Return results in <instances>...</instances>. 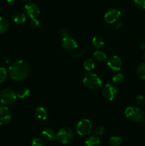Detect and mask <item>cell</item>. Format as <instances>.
I'll return each mask as SVG.
<instances>
[{
    "instance_id": "obj_26",
    "label": "cell",
    "mask_w": 145,
    "mask_h": 146,
    "mask_svg": "<svg viewBox=\"0 0 145 146\" xmlns=\"http://www.w3.org/2000/svg\"><path fill=\"white\" fill-rule=\"evenodd\" d=\"M7 77V69L4 67H0V83H3Z\"/></svg>"
},
{
    "instance_id": "obj_18",
    "label": "cell",
    "mask_w": 145,
    "mask_h": 146,
    "mask_svg": "<svg viewBox=\"0 0 145 146\" xmlns=\"http://www.w3.org/2000/svg\"><path fill=\"white\" fill-rule=\"evenodd\" d=\"M136 74L142 80L145 81V62L139 64L136 67Z\"/></svg>"
},
{
    "instance_id": "obj_22",
    "label": "cell",
    "mask_w": 145,
    "mask_h": 146,
    "mask_svg": "<svg viewBox=\"0 0 145 146\" xmlns=\"http://www.w3.org/2000/svg\"><path fill=\"white\" fill-rule=\"evenodd\" d=\"M93 56L95 59L98 61H104L106 60L107 56L105 53L102 51H96L93 53Z\"/></svg>"
},
{
    "instance_id": "obj_25",
    "label": "cell",
    "mask_w": 145,
    "mask_h": 146,
    "mask_svg": "<svg viewBox=\"0 0 145 146\" xmlns=\"http://www.w3.org/2000/svg\"><path fill=\"white\" fill-rule=\"evenodd\" d=\"M31 146H45L44 140L40 138H34L31 142Z\"/></svg>"
},
{
    "instance_id": "obj_24",
    "label": "cell",
    "mask_w": 145,
    "mask_h": 146,
    "mask_svg": "<svg viewBox=\"0 0 145 146\" xmlns=\"http://www.w3.org/2000/svg\"><path fill=\"white\" fill-rule=\"evenodd\" d=\"M125 79V76L121 73H117L112 76V81L115 84H119L122 83Z\"/></svg>"
},
{
    "instance_id": "obj_19",
    "label": "cell",
    "mask_w": 145,
    "mask_h": 146,
    "mask_svg": "<svg viewBox=\"0 0 145 146\" xmlns=\"http://www.w3.org/2000/svg\"><path fill=\"white\" fill-rule=\"evenodd\" d=\"M92 45L96 48H102L104 45H105V41L103 38L100 36H95L92 38Z\"/></svg>"
},
{
    "instance_id": "obj_14",
    "label": "cell",
    "mask_w": 145,
    "mask_h": 146,
    "mask_svg": "<svg viewBox=\"0 0 145 146\" xmlns=\"http://www.w3.org/2000/svg\"><path fill=\"white\" fill-rule=\"evenodd\" d=\"M100 140L97 135H92L87 138L85 141V146H100Z\"/></svg>"
},
{
    "instance_id": "obj_34",
    "label": "cell",
    "mask_w": 145,
    "mask_h": 146,
    "mask_svg": "<svg viewBox=\"0 0 145 146\" xmlns=\"http://www.w3.org/2000/svg\"><path fill=\"white\" fill-rule=\"evenodd\" d=\"M121 24H122V23H119V24H117V25L116 26V29H117V28H119V27H120V25Z\"/></svg>"
},
{
    "instance_id": "obj_10",
    "label": "cell",
    "mask_w": 145,
    "mask_h": 146,
    "mask_svg": "<svg viewBox=\"0 0 145 146\" xmlns=\"http://www.w3.org/2000/svg\"><path fill=\"white\" fill-rule=\"evenodd\" d=\"M62 46L65 51H73L78 48V43L74 38L71 37H65L63 38L62 39Z\"/></svg>"
},
{
    "instance_id": "obj_17",
    "label": "cell",
    "mask_w": 145,
    "mask_h": 146,
    "mask_svg": "<svg viewBox=\"0 0 145 146\" xmlns=\"http://www.w3.org/2000/svg\"><path fill=\"white\" fill-rule=\"evenodd\" d=\"M83 67L88 71H90L93 69L95 67V63L94 59H92V58H88L85 59V61L83 63Z\"/></svg>"
},
{
    "instance_id": "obj_29",
    "label": "cell",
    "mask_w": 145,
    "mask_h": 146,
    "mask_svg": "<svg viewBox=\"0 0 145 146\" xmlns=\"http://www.w3.org/2000/svg\"><path fill=\"white\" fill-rule=\"evenodd\" d=\"M70 34H71V32H70L69 29H68L66 28L62 29L61 30V31H60V34L62 36V38H65V37L70 36Z\"/></svg>"
},
{
    "instance_id": "obj_21",
    "label": "cell",
    "mask_w": 145,
    "mask_h": 146,
    "mask_svg": "<svg viewBox=\"0 0 145 146\" xmlns=\"http://www.w3.org/2000/svg\"><path fill=\"white\" fill-rule=\"evenodd\" d=\"M30 96V90L26 88H20L17 93V96L21 99L27 98Z\"/></svg>"
},
{
    "instance_id": "obj_4",
    "label": "cell",
    "mask_w": 145,
    "mask_h": 146,
    "mask_svg": "<svg viewBox=\"0 0 145 146\" xmlns=\"http://www.w3.org/2000/svg\"><path fill=\"white\" fill-rule=\"evenodd\" d=\"M73 138V131L68 127H65L60 130L56 134V140L61 143L68 144L71 142Z\"/></svg>"
},
{
    "instance_id": "obj_16",
    "label": "cell",
    "mask_w": 145,
    "mask_h": 146,
    "mask_svg": "<svg viewBox=\"0 0 145 146\" xmlns=\"http://www.w3.org/2000/svg\"><path fill=\"white\" fill-rule=\"evenodd\" d=\"M26 19V15L21 11H17L15 12L12 16V20L14 22L16 23V24H23L25 22Z\"/></svg>"
},
{
    "instance_id": "obj_5",
    "label": "cell",
    "mask_w": 145,
    "mask_h": 146,
    "mask_svg": "<svg viewBox=\"0 0 145 146\" xmlns=\"http://www.w3.org/2000/svg\"><path fill=\"white\" fill-rule=\"evenodd\" d=\"M17 95L11 88H4L0 92V101L4 105H11L16 101Z\"/></svg>"
},
{
    "instance_id": "obj_27",
    "label": "cell",
    "mask_w": 145,
    "mask_h": 146,
    "mask_svg": "<svg viewBox=\"0 0 145 146\" xmlns=\"http://www.w3.org/2000/svg\"><path fill=\"white\" fill-rule=\"evenodd\" d=\"M135 6L140 9H145V0H134Z\"/></svg>"
},
{
    "instance_id": "obj_13",
    "label": "cell",
    "mask_w": 145,
    "mask_h": 146,
    "mask_svg": "<svg viewBox=\"0 0 145 146\" xmlns=\"http://www.w3.org/2000/svg\"><path fill=\"white\" fill-rule=\"evenodd\" d=\"M41 135L44 137L45 139L50 141H53L56 139V135L53 130L50 128H45L41 132Z\"/></svg>"
},
{
    "instance_id": "obj_2",
    "label": "cell",
    "mask_w": 145,
    "mask_h": 146,
    "mask_svg": "<svg viewBox=\"0 0 145 146\" xmlns=\"http://www.w3.org/2000/svg\"><path fill=\"white\" fill-rule=\"evenodd\" d=\"M83 84L88 88L92 90L98 89L102 85V79L94 73H87L85 74L82 80Z\"/></svg>"
},
{
    "instance_id": "obj_35",
    "label": "cell",
    "mask_w": 145,
    "mask_h": 146,
    "mask_svg": "<svg viewBox=\"0 0 145 146\" xmlns=\"http://www.w3.org/2000/svg\"><path fill=\"white\" fill-rule=\"evenodd\" d=\"M15 1V0H7V2H9V3L13 2V1Z\"/></svg>"
},
{
    "instance_id": "obj_37",
    "label": "cell",
    "mask_w": 145,
    "mask_h": 146,
    "mask_svg": "<svg viewBox=\"0 0 145 146\" xmlns=\"http://www.w3.org/2000/svg\"><path fill=\"white\" fill-rule=\"evenodd\" d=\"M143 58H144V62H145V52H144V56H143Z\"/></svg>"
},
{
    "instance_id": "obj_33",
    "label": "cell",
    "mask_w": 145,
    "mask_h": 146,
    "mask_svg": "<svg viewBox=\"0 0 145 146\" xmlns=\"http://www.w3.org/2000/svg\"><path fill=\"white\" fill-rule=\"evenodd\" d=\"M140 48H142V49H145V40H144V41H142V43H141Z\"/></svg>"
},
{
    "instance_id": "obj_11",
    "label": "cell",
    "mask_w": 145,
    "mask_h": 146,
    "mask_svg": "<svg viewBox=\"0 0 145 146\" xmlns=\"http://www.w3.org/2000/svg\"><path fill=\"white\" fill-rule=\"evenodd\" d=\"M26 12L27 15L32 19H37V17L40 14V9L38 6L34 3L28 4L24 7Z\"/></svg>"
},
{
    "instance_id": "obj_1",
    "label": "cell",
    "mask_w": 145,
    "mask_h": 146,
    "mask_svg": "<svg viewBox=\"0 0 145 146\" xmlns=\"http://www.w3.org/2000/svg\"><path fill=\"white\" fill-rule=\"evenodd\" d=\"M9 73L10 77L14 81H23L29 76V65L23 60H18L9 67Z\"/></svg>"
},
{
    "instance_id": "obj_12",
    "label": "cell",
    "mask_w": 145,
    "mask_h": 146,
    "mask_svg": "<svg viewBox=\"0 0 145 146\" xmlns=\"http://www.w3.org/2000/svg\"><path fill=\"white\" fill-rule=\"evenodd\" d=\"M11 119V113L7 107L0 106V125H6Z\"/></svg>"
},
{
    "instance_id": "obj_28",
    "label": "cell",
    "mask_w": 145,
    "mask_h": 146,
    "mask_svg": "<svg viewBox=\"0 0 145 146\" xmlns=\"http://www.w3.org/2000/svg\"><path fill=\"white\" fill-rule=\"evenodd\" d=\"M104 132H105V128L102 125H98V126L96 127L95 130V135L97 136H101L104 134Z\"/></svg>"
},
{
    "instance_id": "obj_36",
    "label": "cell",
    "mask_w": 145,
    "mask_h": 146,
    "mask_svg": "<svg viewBox=\"0 0 145 146\" xmlns=\"http://www.w3.org/2000/svg\"><path fill=\"white\" fill-rule=\"evenodd\" d=\"M22 1H24V2H28V1H31V0H21Z\"/></svg>"
},
{
    "instance_id": "obj_31",
    "label": "cell",
    "mask_w": 145,
    "mask_h": 146,
    "mask_svg": "<svg viewBox=\"0 0 145 146\" xmlns=\"http://www.w3.org/2000/svg\"><path fill=\"white\" fill-rule=\"evenodd\" d=\"M30 24H31V27H33V28H36L39 26V21L37 19H32Z\"/></svg>"
},
{
    "instance_id": "obj_3",
    "label": "cell",
    "mask_w": 145,
    "mask_h": 146,
    "mask_svg": "<svg viewBox=\"0 0 145 146\" xmlns=\"http://www.w3.org/2000/svg\"><path fill=\"white\" fill-rule=\"evenodd\" d=\"M125 114L127 118L134 122L142 121L144 116V113L142 108L136 106H129L125 109Z\"/></svg>"
},
{
    "instance_id": "obj_32",
    "label": "cell",
    "mask_w": 145,
    "mask_h": 146,
    "mask_svg": "<svg viewBox=\"0 0 145 146\" xmlns=\"http://www.w3.org/2000/svg\"><path fill=\"white\" fill-rule=\"evenodd\" d=\"M85 53V50L82 49V50H80V51H79L78 52H76V53H74V54H72V57H73V58H78V57H80L81 56H82V54Z\"/></svg>"
},
{
    "instance_id": "obj_30",
    "label": "cell",
    "mask_w": 145,
    "mask_h": 146,
    "mask_svg": "<svg viewBox=\"0 0 145 146\" xmlns=\"http://www.w3.org/2000/svg\"><path fill=\"white\" fill-rule=\"evenodd\" d=\"M135 101H136V104H138L139 105H143L144 104H145V98L143 96L138 95L135 98Z\"/></svg>"
},
{
    "instance_id": "obj_20",
    "label": "cell",
    "mask_w": 145,
    "mask_h": 146,
    "mask_svg": "<svg viewBox=\"0 0 145 146\" xmlns=\"http://www.w3.org/2000/svg\"><path fill=\"white\" fill-rule=\"evenodd\" d=\"M9 29V22L4 17H0V34L5 33Z\"/></svg>"
},
{
    "instance_id": "obj_9",
    "label": "cell",
    "mask_w": 145,
    "mask_h": 146,
    "mask_svg": "<svg viewBox=\"0 0 145 146\" xmlns=\"http://www.w3.org/2000/svg\"><path fill=\"white\" fill-rule=\"evenodd\" d=\"M121 15H122V14H121V11L119 10L116 9H109V11L105 13L104 19L107 23L112 24V23L116 22L119 19Z\"/></svg>"
},
{
    "instance_id": "obj_7",
    "label": "cell",
    "mask_w": 145,
    "mask_h": 146,
    "mask_svg": "<svg viewBox=\"0 0 145 146\" xmlns=\"http://www.w3.org/2000/svg\"><path fill=\"white\" fill-rule=\"evenodd\" d=\"M117 93V87L112 84H107L104 86L102 89V94L104 97L108 101H112L115 99Z\"/></svg>"
},
{
    "instance_id": "obj_23",
    "label": "cell",
    "mask_w": 145,
    "mask_h": 146,
    "mask_svg": "<svg viewBox=\"0 0 145 146\" xmlns=\"http://www.w3.org/2000/svg\"><path fill=\"white\" fill-rule=\"evenodd\" d=\"M122 142V140L119 136H113L109 138V144L110 146H119Z\"/></svg>"
},
{
    "instance_id": "obj_15",
    "label": "cell",
    "mask_w": 145,
    "mask_h": 146,
    "mask_svg": "<svg viewBox=\"0 0 145 146\" xmlns=\"http://www.w3.org/2000/svg\"><path fill=\"white\" fill-rule=\"evenodd\" d=\"M35 115L38 119L44 121L48 117V112L43 107H38L35 111Z\"/></svg>"
},
{
    "instance_id": "obj_8",
    "label": "cell",
    "mask_w": 145,
    "mask_h": 146,
    "mask_svg": "<svg viewBox=\"0 0 145 146\" xmlns=\"http://www.w3.org/2000/svg\"><path fill=\"white\" fill-rule=\"evenodd\" d=\"M107 64L108 67L114 71H119L122 66V60L117 56H111L109 57L107 60Z\"/></svg>"
},
{
    "instance_id": "obj_6",
    "label": "cell",
    "mask_w": 145,
    "mask_h": 146,
    "mask_svg": "<svg viewBox=\"0 0 145 146\" xmlns=\"http://www.w3.org/2000/svg\"><path fill=\"white\" fill-rule=\"evenodd\" d=\"M92 129V123L90 120L82 119L78 123L76 126V131L81 136H85L90 133Z\"/></svg>"
}]
</instances>
